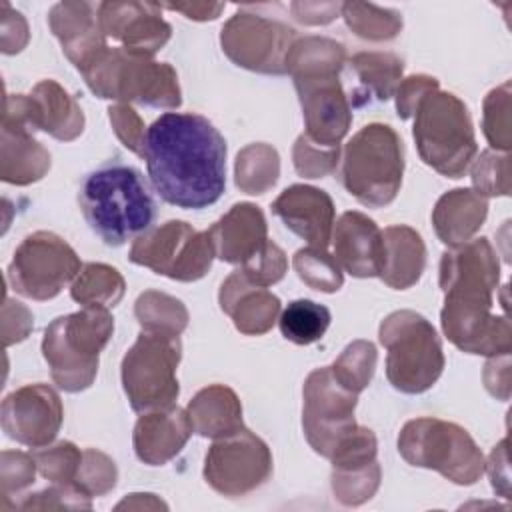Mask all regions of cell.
<instances>
[{
	"label": "cell",
	"mask_w": 512,
	"mask_h": 512,
	"mask_svg": "<svg viewBox=\"0 0 512 512\" xmlns=\"http://www.w3.org/2000/svg\"><path fill=\"white\" fill-rule=\"evenodd\" d=\"M224 54L242 68L260 74H286V58L294 44V30L278 20L236 12L220 34Z\"/></svg>",
	"instance_id": "2e32d148"
},
{
	"label": "cell",
	"mask_w": 512,
	"mask_h": 512,
	"mask_svg": "<svg viewBox=\"0 0 512 512\" xmlns=\"http://www.w3.org/2000/svg\"><path fill=\"white\" fill-rule=\"evenodd\" d=\"M330 310L308 298L292 300L280 314L278 326L286 340L308 346L318 342L330 326Z\"/></svg>",
	"instance_id": "1f68e13d"
},
{
	"label": "cell",
	"mask_w": 512,
	"mask_h": 512,
	"mask_svg": "<svg viewBox=\"0 0 512 512\" xmlns=\"http://www.w3.org/2000/svg\"><path fill=\"white\" fill-rule=\"evenodd\" d=\"M484 134L492 148L508 150L510 148V132H508V102L502 104L500 114H496L490 98L484 100Z\"/></svg>",
	"instance_id": "c3c4849f"
},
{
	"label": "cell",
	"mask_w": 512,
	"mask_h": 512,
	"mask_svg": "<svg viewBox=\"0 0 512 512\" xmlns=\"http://www.w3.org/2000/svg\"><path fill=\"white\" fill-rule=\"evenodd\" d=\"M134 314L142 330H156L180 336V332L188 324V312L182 302L156 290H146L138 296Z\"/></svg>",
	"instance_id": "836d02e7"
},
{
	"label": "cell",
	"mask_w": 512,
	"mask_h": 512,
	"mask_svg": "<svg viewBox=\"0 0 512 512\" xmlns=\"http://www.w3.org/2000/svg\"><path fill=\"white\" fill-rule=\"evenodd\" d=\"M78 254L54 232H34L14 250L8 282L14 292L32 300H50L80 274Z\"/></svg>",
	"instance_id": "4fadbf2b"
},
{
	"label": "cell",
	"mask_w": 512,
	"mask_h": 512,
	"mask_svg": "<svg viewBox=\"0 0 512 512\" xmlns=\"http://www.w3.org/2000/svg\"><path fill=\"white\" fill-rule=\"evenodd\" d=\"M194 432L186 410L178 406L144 412L134 426L136 456L150 466H162L172 460Z\"/></svg>",
	"instance_id": "7402d4cb"
},
{
	"label": "cell",
	"mask_w": 512,
	"mask_h": 512,
	"mask_svg": "<svg viewBox=\"0 0 512 512\" xmlns=\"http://www.w3.org/2000/svg\"><path fill=\"white\" fill-rule=\"evenodd\" d=\"M334 258L348 274L356 278L380 276L384 266L382 230L362 212H344L332 234Z\"/></svg>",
	"instance_id": "44dd1931"
},
{
	"label": "cell",
	"mask_w": 512,
	"mask_h": 512,
	"mask_svg": "<svg viewBox=\"0 0 512 512\" xmlns=\"http://www.w3.org/2000/svg\"><path fill=\"white\" fill-rule=\"evenodd\" d=\"M376 360L378 354L374 344L368 340H356L342 350L330 370L344 388L360 394L374 376Z\"/></svg>",
	"instance_id": "d590c367"
},
{
	"label": "cell",
	"mask_w": 512,
	"mask_h": 512,
	"mask_svg": "<svg viewBox=\"0 0 512 512\" xmlns=\"http://www.w3.org/2000/svg\"><path fill=\"white\" fill-rule=\"evenodd\" d=\"M220 308L232 318L238 332L260 336L268 332L280 312V298L268 288L250 282L242 270L232 272L220 288Z\"/></svg>",
	"instance_id": "603a6c76"
},
{
	"label": "cell",
	"mask_w": 512,
	"mask_h": 512,
	"mask_svg": "<svg viewBox=\"0 0 512 512\" xmlns=\"http://www.w3.org/2000/svg\"><path fill=\"white\" fill-rule=\"evenodd\" d=\"M344 60L340 42L318 36L294 42L286 58V72L294 78L302 104L304 136L322 148H338L352 122L350 102L338 80Z\"/></svg>",
	"instance_id": "7a4b0ae2"
},
{
	"label": "cell",
	"mask_w": 512,
	"mask_h": 512,
	"mask_svg": "<svg viewBox=\"0 0 512 512\" xmlns=\"http://www.w3.org/2000/svg\"><path fill=\"white\" fill-rule=\"evenodd\" d=\"M114 332L108 308H82L58 316L44 330L42 354L58 388L80 392L88 388L98 372V356Z\"/></svg>",
	"instance_id": "5b68a950"
},
{
	"label": "cell",
	"mask_w": 512,
	"mask_h": 512,
	"mask_svg": "<svg viewBox=\"0 0 512 512\" xmlns=\"http://www.w3.org/2000/svg\"><path fill=\"white\" fill-rule=\"evenodd\" d=\"M116 478L118 472L114 462L106 454L88 448L82 454V464L76 474L74 486L92 498L112 490L116 486Z\"/></svg>",
	"instance_id": "ab89813d"
},
{
	"label": "cell",
	"mask_w": 512,
	"mask_h": 512,
	"mask_svg": "<svg viewBox=\"0 0 512 512\" xmlns=\"http://www.w3.org/2000/svg\"><path fill=\"white\" fill-rule=\"evenodd\" d=\"M48 22L64 54L80 72L108 48L94 6L88 2H60L50 10Z\"/></svg>",
	"instance_id": "cb8c5ba5"
},
{
	"label": "cell",
	"mask_w": 512,
	"mask_h": 512,
	"mask_svg": "<svg viewBox=\"0 0 512 512\" xmlns=\"http://www.w3.org/2000/svg\"><path fill=\"white\" fill-rule=\"evenodd\" d=\"M216 252L208 230L198 232L188 222L168 220L138 236L130 248V262L178 282L200 280L212 266Z\"/></svg>",
	"instance_id": "7c38bea8"
},
{
	"label": "cell",
	"mask_w": 512,
	"mask_h": 512,
	"mask_svg": "<svg viewBox=\"0 0 512 512\" xmlns=\"http://www.w3.org/2000/svg\"><path fill=\"white\" fill-rule=\"evenodd\" d=\"M108 116L114 126V132L118 134L122 144L140 156L146 130H144V124L138 118V114L126 104H116V106L108 108Z\"/></svg>",
	"instance_id": "bcb514c9"
},
{
	"label": "cell",
	"mask_w": 512,
	"mask_h": 512,
	"mask_svg": "<svg viewBox=\"0 0 512 512\" xmlns=\"http://www.w3.org/2000/svg\"><path fill=\"white\" fill-rule=\"evenodd\" d=\"M384 266L380 278L394 290L416 284L426 266V246L422 236L404 224L382 230Z\"/></svg>",
	"instance_id": "4316f807"
},
{
	"label": "cell",
	"mask_w": 512,
	"mask_h": 512,
	"mask_svg": "<svg viewBox=\"0 0 512 512\" xmlns=\"http://www.w3.org/2000/svg\"><path fill=\"white\" fill-rule=\"evenodd\" d=\"M286 268H288L286 254L282 252L280 246H276L270 240L252 258H248L242 264L244 276L250 282H254L258 286H264V288L280 282L284 272H286Z\"/></svg>",
	"instance_id": "60d3db41"
},
{
	"label": "cell",
	"mask_w": 512,
	"mask_h": 512,
	"mask_svg": "<svg viewBox=\"0 0 512 512\" xmlns=\"http://www.w3.org/2000/svg\"><path fill=\"white\" fill-rule=\"evenodd\" d=\"M78 202L90 230L114 248L154 228L158 214L142 172L122 162H108L86 174Z\"/></svg>",
	"instance_id": "3957f363"
},
{
	"label": "cell",
	"mask_w": 512,
	"mask_h": 512,
	"mask_svg": "<svg viewBox=\"0 0 512 512\" xmlns=\"http://www.w3.org/2000/svg\"><path fill=\"white\" fill-rule=\"evenodd\" d=\"M380 482L378 462L358 468H344L332 472L334 496L346 506H358L372 498Z\"/></svg>",
	"instance_id": "f35d334b"
},
{
	"label": "cell",
	"mask_w": 512,
	"mask_h": 512,
	"mask_svg": "<svg viewBox=\"0 0 512 512\" xmlns=\"http://www.w3.org/2000/svg\"><path fill=\"white\" fill-rule=\"evenodd\" d=\"M36 462L32 454L2 452V496L8 498L12 490H22L34 482Z\"/></svg>",
	"instance_id": "f6af8a7d"
},
{
	"label": "cell",
	"mask_w": 512,
	"mask_h": 512,
	"mask_svg": "<svg viewBox=\"0 0 512 512\" xmlns=\"http://www.w3.org/2000/svg\"><path fill=\"white\" fill-rule=\"evenodd\" d=\"M272 474V454L262 438L246 426L216 438L204 460V478L222 496H244Z\"/></svg>",
	"instance_id": "9a60e30c"
},
{
	"label": "cell",
	"mask_w": 512,
	"mask_h": 512,
	"mask_svg": "<svg viewBox=\"0 0 512 512\" xmlns=\"http://www.w3.org/2000/svg\"><path fill=\"white\" fill-rule=\"evenodd\" d=\"M412 134L422 162L448 178H460L478 152L468 108L452 92L432 90L418 102Z\"/></svg>",
	"instance_id": "52a82bcc"
},
{
	"label": "cell",
	"mask_w": 512,
	"mask_h": 512,
	"mask_svg": "<svg viewBox=\"0 0 512 512\" xmlns=\"http://www.w3.org/2000/svg\"><path fill=\"white\" fill-rule=\"evenodd\" d=\"M60 396L46 384H26L2 402V430L8 438L30 446H48L62 426Z\"/></svg>",
	"instance_id": "ac0fdd59"
},
{
	"label": "cell",
	"mask_w": 512,
	"mask_h": 512,
	"mask_svg": "<svg viewBox=\"0 0 512 512\" xmlns=\"http://www.w3.org/2000/svg\"><path fill=\"white\" fill-rule=\"evenodd\" d=\"M292 266L298 278L318 292H336L344 282L340 264L326 248H300L292 258Z\"/></svg>",
	"instance_id": "8d00e7d4"
},
{
	"label": "cell",
	"mask_w": 512,
	"mask_h": 512,
	"mask_svg": "<svg viewBox=\"0 0 512 512\" xmlns=\"http://www.w3.org/2000/svg\"><path fill=\"white\" fill-rule=\"evenodd\" d=\"M340 154L338 148H322L312 144L304 134L298 136L294 144V168L300 176L306 178H322L336 168Z\"/></svg>",
	"instance_id": "b9f144b4"
},
{
	"label": "cell",
	"mask_w": 512,
	"mask_h": 512,
	"mask_svg": "<svg viewBox=\"0 0 512 512\" xmlns=\"http://www.w3.org/2000/svg\"><path fill=\"white\" fill-rule=\"evenodd\" d=\"M486 214L488 202L482 194L470 188H456L438 198L432 222L438 238L454 248L468 242L478 232Z\"/></svg>",
	"instance_id": "484cf974"
},
{
	"label": "cell",
	"mask_w": 512,
	"mask_h": 512,
	"mask_svg": "<svg viewBox=\"0 0 512 512\" xmlns=\"http://www.w3.org/2000/svg\"><path fill=\"white\" fill-rule=\"evenodd\" d=\"M278 152L268 144H250L236 158V184L248 194H264L278 180Z\"/></svg>",
	"instance_id": "d6a6232c"
},
{
	"label": "cell",
	"mask_w": 512,
	"mask_h": 512,
	"mask_svg": "<svg viewBox=\"0 0 512 512\" xmlns=\"http://www.w3.org/2000/svg\"><path fill=\"white\" fill-rule=\"evenodd\" d=\"M404 146L388 124L360 128L344 146L340 182L350 196L370 208L388 206L402 184Z\"/></svg>",
	"instance_id": "8992f818"
},
{
	"label": "cell",
	"mask_w": 512,
	"mask_h": 512,
	"mask_svg": "<svg viewBox=\"0 0 512 512\" xmlns=\"http://www.w3.org/2000/svg\"><path fill=\"white\" fill-rule=\"evenodd\" d=\"M432 90H438V80L432 76H410L404 82L398 84L396 88V110L398 116L402 120H408L410 116H414V110L418 106V102Z\"/></svg>",
	"instance_id": "7dc6e473"
},
{
	"label": "cell",
	"mask_w": 512,
	"mask_h": 512,
	"mask_svg": "<svg viewBox=\"0 0 512 512\" xmlns=\"http://www.w3.org/2000/svg\"><path fill=\"white\" fill-rule=\"evenodd\" d=\"M208 234L216 256L228 264H244L268 242L264 214L250 202L234 204Z\"/></svg>",
	"instance_id": "d4e9b609"
},
{
	"label": "cell",
	"mask_w": 512,
	"mask_h": 512,
	"mask_svg": "<svg viewBox=\"0 0 512 512\" xmlns=\"http://www.w3.org/2000/svg\"><path fill=\"white\" fill-rule=\"evenodd\" d=\"M496 288L498 280L482 272H460L442 286V330L462 352L492 358L510 354V324L506 316L492 314Z\"/></svg>",
	"instance_id": "277c9868"
},
{
	"label": "cell",
	"mask_w": 512,
	"mask_h": 512,
	"mask_svg": "<svg viewBox=\"0 0 512 512\" xmlns=\"http://www.w3.org/2000/svg\"><path fill=\"white\" fill-rule=\"evenodd\" d=\"M84 450H78L72 442H58L54 446H42L32 452L38 472L54 484H74L82 464Z\"/></svg>",
	"instance_id": "74e56055"
},
{
	"label": "cell",
	"mask_w": 512,
	"mask_h": 512,
	"mask_svg": "<svg viewBox=\"0 0 512 512\" xmlns=\"http://www.w3.org/2000/svg\"><path fill=\"white\" fill-rule=\"evenodd\" d=\"M350 66L360 82L352 96L354 106H364L370 100L386 102L394 96L404 64L390 52H360L350 58Z\"/></svg>",
	"instance_id": "f546056e"
},
{
	"label": "cell",
	"mask_w": 512,
	"mask_h": 512,
	"mask_svg": "<svg viewBox=\"0 0 512 512\" xmlns=\"http://www.w3.org/2000/svg\"><path fill=\"white\" fill-rule=\"evenodd\" d=\"M82 76L98 98L138 102L154 108L180 106L178 76L170 64L134 56L120 48H106Z\"/></svg>",
	"instance_id": "9c48e42d"
},
{
	"label": "cell",
	"mask_w": 512,
	"mask_h": 512,
	"mask_svg": "<svg viewBox=\"0 0 512 512\" xmlns=\"http://www.w3.org/2000/svg\"><path fill=\"white\" fill-rule=\"evenodd\" d=\"M2 126L42 130L56 140H74L84 128V114L74 98L54 80H42L30 94L6 96Z\"/></svg>",
	"instance_id": "e0dca14e"
},
{
	"label": "cell",
	"mask_w": 512,
	"mask_h": 512,
	"mask_svg": "<svg viewBox=\"0 0 512 512\" xmlns=\"http://www.w3.org/2000/svg\"><path fill=\"white\" fill-rule=\"evenodd\" d=\"M188 416L192 420L194 432L204 438H222L242 424V406L232 388L222 384H212L202 388L188 404Z\"/></svg>",
	"instance_id": "83f0119b"
},
{
	"label": "cell",
	"mask_w": 512,
	"mask_h": 512,
	"mask_svg": "<svg viewBox=\"0 0 512 512\" xmlns=\"http://www.w3.org/2000/svg\"><path fill=\"white\" fill-rule=\"evenodd\" d=\"M400 456L418 468L440 472L454 484L470 486L486 470L472 436L458 424L440 418H414L398 436Z\"/></svg>",
	"instance_id": "30bf717a"
},
{
	"label": "cell",
	"mask_w": 512,
	"mask_h": 512,
	"mask_svg": "<svg viewBox=\"0 0 512 512\" xmlns=\"http://www.w3.org/2000/svg\"><path fill=\"white\" fill-rule=\"evenodd\" d=\"M160 6L182 12L190 20H214L224 10V4H160Z\"/></svg>",
	"instance_id": "681fc988"
},
{
	"label": "cell",
	"mask_w": 512,
	"mask_h": 512,
	"mask_svg": "<svg viewBox=\"0 0 512 512\" xmlns=\"http://www.w3.org/2000/svg\"><path fill=\"white\" fill-rule=\"evenodd\" d=\"M50 168V154L28 130L2 126L0 176L8 184L26 186L40 180Z\"/></svg>",
	"instance_id": "f1b7e54d"
},
{
	"label": "cell",
	"mask_w": 512,
	"mask_h": 512,
	"mask_svg": "<svg viewBox=\"0 0 512 512\" xmlns=\"http://www.w3.org/2000/svg\"><path fill=\"white\" fill-rule=\"evenodd\" d=\"M342 16L352 28V32L366 40H390L402 28V18L398 12L388 8H378L374 4L348 2L342 4Z\"/></svg>",
	"instance_id": "e575fe53"
},
{
	"label": "cell",
	"mask_w": 512,
	"mask_h": 512,
	"mask_svg": "<svg viewBox=\"0 0 512 512\" xmlns=\"http://www.w3.org/2000/svg\"><path fill=\"white\" fill-rule=\"evenodd\" d=\"M18 508L22 510H50V508H64V510H72V508H92L90 496L84 494L80 488H76L74 484H54L38 494H32L30 498H26L24 502L18 504Z\"/></svg>",
	"instance_id": "7bdbcfd3"
},
{
	"label": "cell",
	"mask_w": 512,
	"mask_h": 512,
	"mask_svg": "<svg viewBox=\"0 0 512 512\" xmlns=\"http://www.w3.org/2000/svg\"><path fill=\"white\" fill-rule=\"evenodd\" d=\"M358 394L344 388L332 374L330 366L316 368L304 382L302 426L312 450L332 458L338 444L358 426L354 408Z\"/></svg>",
	"instance_id": "5bb4252c"
},
{
	"label": "cell",
	"mask_w": 512,
	"mask_h": 512,
	"mask_svg": "<svg viewBox=\"0 0 512 512\" xmlns=\"http://www.w3.org/2000/svg\"><path fill=\"white\" fill-rule=\"evenodd\" d=\"M182 356L178 334L142 330L122 360V386L134 412L174 406L180 394L176 368Z\"/></svg>",
	"instance_id": "8fae6325"
},
{
	"label": "cell",
	"mask_w": 512,
	"mask_h": 512,
	"mask_svg": "<svg viewBox=\"0 0 512 512\" xmlns=\"http://www.w3.org/2000/svg\"><path fill=\"white\" fill-rule=\"evenodd\" d=\"M498 172H508V156L482 152L472 168V182L476 186V192L488 196H506L510 192V182L508 178L496 176Z\"/></svg>",
	"instance_id": "ee69618b"
},
{
	"label": "cell",
	"mask_w": 512,
	"mask_h": 512,
	"mask_svg": "<svg viewBox=\"0 0 512 512\" xmlns=\"http://www.w3.org/2000/svg\"><path fill=\"white\" fill-rule=\"evenodd\" d=\"M70 296L84 308H114L124 296V278L108 264L90 262L72 282Z\"/></svg>",
	"instance_id": "4dcf8cb0"
},
{
	"label": "cell",
	"mask_w": 512,
	"mask_h": 512,
	"mask_svg": "<svg viewBox=\"0 0 512 512\" xmlns=\"http://www.w3.org/2000/svg\"><path fill=\"white\" fill-rule=\"evenodd\" d=\"M140 156L156 194L176 208H208L226 188V140L200 114H160L146 128Z\"/></svg>",
	"instance_id": "6da1fadb"
},
{
	"label": "cell",
	"mask_w": 512,
	"mask_h": 512,
	"mask_svg": "<svg viewBox=\"0 0 512 512\" xmlns=\"http://www.w3.org/2000/svg\"><path fill=\"white\" fill-rule=\"evenodd\" d=\"M380 344L386 348V378L404 394H422L444 370L442 342L434 326L414 310H398L380 324Z\"/></svg>",
	"instance_id": "ba28073f"
},
{
	"label": "cell",
	"mask_w": 512,
	"mask_h": 512,
	"mask_svg": "<svg viewBox=\"0 0 512 512\" xmlns=\"http://www.w3.org/2000/svg\"><path fill=\"white\" fill-rule=\"evenodd\" d=\"M272 212L290 232L306 240L310 246L326 248L330 244L334 202L328 192L306 184L288 186L272 202Z\"/></svg>",
	"instance_id": "ffe728a7"
},
{
	"label": "cell",
	"mask_w": 512,
	"mask_h": 512,
	"mask_svg": "<svg viewBox=\"0 0 512 512\" xmlns=\"http://www.w3.org/2000/svg\"><path fill=\"white\" fill-rule=\"evenodd\" d=\"M98 24L104 36L122 42L134 56H154L170 38V24L160 18V4L154 2H102Z\"/></svg>",
	"instance_id": "d6986e66"
}]
</instances>
